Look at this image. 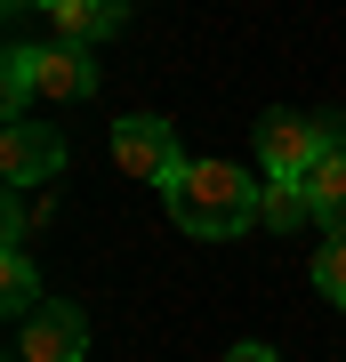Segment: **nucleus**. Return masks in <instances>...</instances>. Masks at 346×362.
<instances>
[{
	"label": "nucleus",
	"instance_id": "1",
	"mask_svg": "<svg viewBox=\"0 0 346 362\" xmlns=\"http://www.w3.org/2000/svg\"><path fill=\"white\" fill-rule=\"evenodd\" d=\"M161 209L178 218V233H193V242H233V233L258 226L266 185H250L233 161H185L178 177H161Z\"/></svg>",
	"mask_w": 346,
	"mask_h": 362
},
{
	"label": "nucleus",
	"instance_id": "2",
	"mask_svg": "<svg viewBox=\"0 0 346 362\" xmlns=\"http://www.w3.org/2000/svg\"><path fill=\"white\" fill-rule=\"evenodd\" d=\"M346 137V121L338 113H266L258 121V169H266V177H282V185H306V169L330 153V145Z\"/></svg>",
	"mask_w": 346,
	"mask_h": 362
},
{
	"label": "nucleus",
	"instance_id": "3",
	"mask_svg": "<svg viewBox=\"0 0 346 362\" xmlns=\"http://www.w3.org/2000/svg\"><path fill=\"white\" fill-rule=\"evenodd\" d=\"M193 153L178 145V129H169L161 113H121L113 121V169L121 177H137V185H161V177H178Z\"/></svg>",
	"mask_w": 346,
	"mask_h": 362
},
{
	"label": "nucleus",
	"instance_id": "4",
	"mask_svg": "<svg viewBox=\"0 0 346 362\" xmlns=\"http://www.w3.org/2000/svg\"><path fill=\"white\" fill-rule=\"evenodd\" d=\"M16 362H89V314L64 298H40L16 322Z\"/></svg>",
	"mask_w": 346,
	"mask_h": 362
},
{
	"label": "nucleus",
	"instance_id": "5",
	"mask_svg": "<svg viewBox=\"0 0 346 362\" xmlns=\"http://www.w3.org/2000/svg\"><path fill=\"white\" fill-rule=\"evenodd\" d=\"M64 169V137L49 129V121H8V129H0V177L8 185H49Z\"/></svg>",
	"mask_w": 346,
	"mask_h": 362
},
{
	"label": "nucleus",
	"instance_id": "6",
	"mask_svg": "<svg viewBox=\"0 0 346 362\" xmlns=\"http://www.w3.org/2000/svg\"><path fill=\"white\" fill-rule=\"evenodd\" d=\"M33 97L40 105H89L97 97V57L73 49V40H49L40 65H33Z\"/></svg>",
	"mask_w": 346,
	"mask_h": 362
},
{
	"label": "nucleus",
	"instance_id": "7",
	"mask_svg": "<svg viewBox=\"0 0 346 362\" xmlns=\"http://www.w3.org/2000/svg\"><path fill=\"white\" fill-rule=\"evenodd\" d=\"M49 8V33L57 40H73V49H97V40H113L121 33V0H40Z\"/></svg>",
	"mask_w": 346,
	"mask_h": 362
},
{
	"label": "nucleus",
	"instance_id": "8",
	"mask_svg": "<svg viewBox=\"0 0 346 362\" xmlns=\"http://www.w3.org/2000/svg\"><path fill=\"white\" fill-rule=\"evenodd\" d=\"M306 194H314V226L322 233H346V137L306 169Z\"/></svg>",
	"mask_w": 346,
	"mask_h": 362
},
{
	"label": "nucleus",
	"instance_id": "9",
	"mask_svg": "<svg viewBox=\"0 0 346 362\" xmlns=\"http://www.w3.org/2000/svg\"><path fill=\"white\" fill-rule=\"evenodd\" d=\"M40 306V274H33V258L25 250H0V314H8V322H25V314Z\"/></svg>",
	"mask_w": 346,
	"mask_h": 362
},
{
	"label": "nucleus",
	"instance_id": "10",
	"mask_svg": "<svg viewBox=\"0 0 346 362\" xmlns=\"http://www.w3.org/2000/svg\"><path fill=\"white\" fill-rule=\"evenodd\" d=\"M33 65H40L33 40H16V49L0 57V105H8V121H25V105H33Z\"/></svg>",
	"mask_w": 346,
	"mask_h": 362
},
{
	"label": "nucleus",
	"instance_id": "11",
	"mask_svg": "<svg viewBox=\"0 0 346 362\" xmlns=\"http://www.w3.org/2000/svg\"><path fill=\"white\" fill-rule=\"evenodd\" d=\"M314 218V194L306 185H282V177H266V209H258V226H274V233H298Z\"/></svg>",
	"mask_w": 346,
	"mask_h": 362
},
{
	"label": "nucleus",
	"instance_id": "12",
	"mask_svg": "<svg viewBox=\"0 0 346 362\" xmlns=\"http://www.w3.org/2000/svg\"><path fill=\"white\" fill-rule=\"evenodd\" d=\"M314 290L330 298V306H346V233H330V242L314 250Z\"/></svg>",
	"mask_w": 346,
	"mask_h": 362
},
{
	"label": "nucleus",
	"instance_id": "13",
	"mask_svg": "<svg viewBox=\"0 0 346 362\" xmlns=\"http://www.w3.org/2000/svg\"><path fill=\"white\" fill-rule=\"evenodd\" d=\"M226 362H282V354H274V346H258V338H242V346H233Z\"/></svg>",
	"mask_w": 346,
	"mask_h": 362
},
{
	"label": "nucleus",
	"instance_id": "14",
	"mask_svg": "<svg viewBox=\"0 0 346 362\" xmlns=\"http://www.w3.org/2000/svg\"><path fill=\"white\" fill-rule=\"evenodd\" d=\"M8 8H25V0H8Z\"/></svg>",
	"mask_w": 346,
	"mask_h": 362
}]
</instances>
